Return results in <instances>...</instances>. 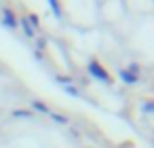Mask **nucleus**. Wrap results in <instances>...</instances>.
I'll return each instance as SVG.
<instances>
[{"label":"nucleus","instance_id":"9b49d317","mask_svg":"<svg viewBox=\"0 0 154 148\" xmlns=\"http://www.w3.org/2000/svg\"><path fill=\"white\" fill-rule=\"evenodd\" d=\"M63 89H66V93H70V95H78V89H74L72 85H66Z\"/></svg>","mask_w":154,"mask_h":148},{"label":"nucleus","instance_id":"39448f33","mask_svg":"<svg viewBox=\"0 0 154 148\" xmlns=\"http://www.w3.org/2000/svg\"><path fill=\"white\" fill-rule=\"evenodd\" d=\"M32 108H34L36 112H42V114H49V112H51V110H49V106H47V104H42V102H38V99H36V102H32Z\"/></svg>","mask_w":154,"mask_h":148},{"label":"nucleus","instance_id":"f03ea898","mask_svg":"<svg viewBox=\"0 0 154 148\" xmlns=\"http://www.w3.org/2000/svg\"><path fill=\"white\" fill-rule=\"evenodd\" d=\"M0 13H2V26L9 28V30H15L19 26V19L15 17V13L11 9H0Z\"/></svg>","mask_w":154,"mask_h":148},{"label":"nucleus","instance_id":"f257e3e1","mask_svg":"<svg viewBox=\"0 0 154 148\" xmlns=\"http://www.w3.org/2000/svg\"><path fill=\"white\" fill-rule=\"evenodd\" d=\"M87 72L95 78V80H101V83H110V74L106 72V68L97 61V59H91L89 66H87Z\"/></svg>","mask_w":154,"mask_h":148},{"label":"nucleus","instance_id":"f8f14e48","mask_svg":"<svg viewBox=\"0 0 154 148\" xmlns=\"http://www.w3.org/2000/svg\"><path fill=\"white\" fill-rule=\"evenodd\" d=\"M36 45H38V49H42V47L47 45V40H45V38H38V40H36Z\"/></svg>","mask_w":154,"mask_h":148},{"label":"nucleus","instance_id":"1a4fd4ad","mask_svg":"<svg viewBox=\"0 0 154 148\" xmlns=\"http://www.w3.org/2000/svg\"><path fill=\"white\" fill-rule=\"evenodd\" d=\"M141 110L148 112V114H152V112H154V102H146V104H141Z\"/></svg>","mask_w":154,"mask_h":148},{"label":"nucleus","instance_id":"423d86ee","mask_svg":"<svg viewBox=\"0 0 154 148\" xmlns=\"http://www.w3.org/2000/svg\"><path fill=\"white\" fill-rule=\"evenodd\" d=\"M13 118H32L30 110H13Z\"/></svg>","mask_w":154,"mask_h":148},{"label":"nucleus","instance_id":"20e7f679","mask_svg":"<svg viewBox=\"0 0 154 148\" xmlns=\"http://www.w3.org/2000/svg\"><path fill=\"white\" fill-rule=\"evenodd\" d=\"M118 76H120V80H125L127 85H135V83H137V76L131 74L129 70H118Z\"/></svg>","mask_w":154,"mask_h":148},{"label":"nucleus","instance_id":"6e6552de","mask_svg":"<svg viewBox=\"0 0 154 148\" xmlns=\"http://www.w3.org/2000/svg\"><path fill=\"white\" fill-rule=\"evenodd\" d=\"M49 7H51V11H53V13H55L57 17L61 15V9H59V5L55 2V0H49Z\"/></svg>","mask_w":154,"mask_h":148},{"label":"nucleus","instance_id":"7ed1b4c3","mask_svg":"<svg viewBox=\"0 0 154 148\" xmlns=\"http://www.w3.org/2000/svg\"><path fill=\"white\" fill-rule=\"evenodd\" d=\"M19 26H21V30H23V34L28 36V38H34V34H36V30L30 26V21H28V17H21L19 19Z\"/></svg>","mask_w":154,"mask_h":148},{"label":"nucleus","instance_id":"9d476101","mask_svg":"<svg viewBox=\"0 0 154 148\" xmlns=\"http://www.w3.org/2000/svg\"><path fill=\"white\" fill-rule=\"evenodd\" d=\"M57 83H63V85H72V78L70 76H55Z\"/></svg>","mask_w":154,"mask_h":148},{"label":"nucleus","instance_id":"0eeeda50","mask_svg":"<svg viewBox=\"0 0 154 148\" xmlns=\"http://www.w3.org/2000/svg\"><path fill=\"white\" fill-rule=\"evenodd\" d=\"M49 114H51V118H53L55 123H59V125H66V123H68V118H66L63 114H55V112H49Z\"/></svg>","mask_w":154,"mask_h":148}]
</instances>
